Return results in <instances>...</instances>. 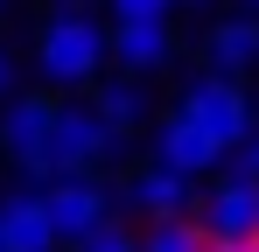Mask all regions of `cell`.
Listing matches in <instances>:
<instances>
[{
  "label": "cell",
  "mask_w": 259,
  "mask_h": 252,
  "mask_svg": "<svg viewBox=\"0 0 259 252\" xmlns=\"http://www.w3.org/2000/svg\"><path fill=\"white\" fill-rule=\"evenodd\" d=\"M112 56V35L91 21V14H49L42 42H35V63H42L49 84H91Z\"/></svg>",
  "instance_id": "cell-1"
},
{
  "label": "cell",
  "mask_w": 259,
  "mask_h": 252,
  "mask_svg": "<svg viewBox=\"0 0 259 252\" xmlns=\"http://www.w3.org/2000/svg\"><path fill=\"white\" fill-rule=\"evenodd\" d=\"M196 224H203L210 252H245V245H259V182H252V175H224V182H210V196L196 203Z\"/></svg>",
  "instance_id": "cell-2"
},
{
  "label": "cell",
  "mask_w": 259,
  "mask_h": 252,
  "mask_svg": "<svg viewBox=\"0 0 259 252\" xmlns=\"http://www.w3.org/2000/svg\"><path fill=\"white\" fill-rule=\"evenodd\" d=\"M182 112L203 126V133H210L224 154H238V147H245V140L259 133V126H252V98H245V84H238V77H217V70L189 84Z\"/></svg>",
  "instance_id": "cell-3"
},
{
  "label": "cell",
  "mask_w": 259,
  "mask_h": 252,
  "mask_svg": "<svg viewBox=\"0 0 259 252\" xmlns=\"http://www.w3.org/2000/svg\"><path fill=\"white\" fill-rule=\"evenodd\" d=\"M56 119H63V98H49V91H28V98H14L7 105V126H0V147L21 161L28 182H56L49 175V140H56Z\"/></svg>",
  "instance_id": "cell-4"
},
{
  "label": "cell",
  "mask_w": 259,
  "mask_h": 252,
  "mask_svg": "<svg viewBox=\"0 0 259 252\" xmlns=\"http://www.w3.org/2000/svg\"><path fill=\"white\" fill-rule=\"evenodd\" d=\"M112 147H119V133L98 119V105H63L56 140H49V175H56V182H63V175H98Z\"/></svg>",
  "instance_id": "cell-5"
},
{
  "label": "cell",
  "mask_w": 259,
  "mask_h": 252,
  "mask_svg": "<svg viewBox=\"0 0 259 252\" xmlns=\"http://www.w3.org/2000/svg\"><path fill=\"white\" fill-rule=\"evenodd\" d=\"M42 196H49V217H56L63 245H91L112 224V196L98 189V175H63V182H49Z\"/></svg>",
  "instance_id": "cell-6"
},
{
  "label": "cell",
  "mask_w": 259,
  "mask_h": 252,
  "mask_svg": "<svg viewBox=\"0 0 259 252\" xmlns=\"http://www.w3.org/2000/svg\"><path fill=\"white\" fill-rule=\"evenodd\" d=\"M56 217H49L42 189H14L0 196V252H56Z\"/></svg>",
  "instance_id": "cell-7"
},
{
  "label": "cell",
  "mask_w": 259,
  "mask_h": 252,
  "mask_svg": "<svg viewBox=\"0 0 259 252\" xmlns=\"http://www.w3.org/2000/svg\"><path fill=\"white\" fill-rule=\"evenodd\" d=\"M154 161H161V168H182V175H203V168L224 161V147H217L189 112H168L161 133H154Z\"/></svg>",
  "instance_id": "cell-8"
},
{
  "label": "cell",
  "mask_w": 259,
  "mask_h": 252,
  "mask_svg": "<svg viewBox=\"0 0 259 252\" xmlns=\"http://www.w3.org/2000/svg\"><path fill=\"white\" fill-rule=\"evenodd\" d=\"M133 210H147V217H154V224H168V217H189V210H196V175H182V168H140V175H133Z\"/></svg>",
  "instance_id": "cell-9"
},
{
  "label": "cell",
  "mask_w": 259,
  "mask_h": 252,
  "mask_svg": "<svg viewBox=\"0 0 259 252\" xmlns=\"http://www.w3.org/2000/svg\"><path fill=\"white\" fill-rule=\"evenodd\" d=\"M168 56H175L168 21H112V63H126L133 77L140 70H161Z\"/></svg>",
  "instance_id": "cell-10"
},
{
  "label": "cell",
  "mask_w": 259,
  "mask_h": 252,
  "mask_svg": "<svg viewBox=\"0 0 259 252\" xmlns=\"http://www.w3.org/2000/svg\"><path fill=\"white\" fill-rule=\"evenodd\" d=\"M203 49H210V70H217V77H245V70L259 63V14H231V21H217Z\"/></svg>",
  "instance_id": "cell-11"
},
{
  "label": "cell",
  "mask_w": 259,
  "mask_h": 252,
  "mask_svg": "<svg viewBox=\"0 0 259 252\" xmlns=\"http://www.w3.org/2000/svg\"><path fill=\"white\" fill-rule=\"evenodd\" d=\"M91 105H98V119L112 126V133H133V126L147 119V91H140V84H133V77H119V84H105V91H98Z\"/></svg>",
  "instance_id": "cell-12"
},
{
  "label": "cell",
  "mask_w": 259,
  "mask_h": 252,
  "mask_svg": "<svg viewBox=\"0 0 259 252\" xmlns=\"http://www.w3.org/2000/svg\"><path fill=\"white\" fill-rule=\"evenodd\" d=\"M140 252H210V238H203L196 217H168V224H154L140 238Z\"/></svg>",
  "instance_id": "cell-13"
},
{
  "label": "cell",
  "mask_w": 259,
  "mask_h": 252,
  "mask_svg": "<svg viewBox=\"0 0 259 252\" xmlns=\"http://www.w3.org/2000/svg\"><path fill=\"white\" fill-rule=\"evenodd\" d=\"M175 0H112V21H168Z\"/></svg>",
  "instance_id": "cell-14"
},
{
  "label": "cell",
  "mask_w": 259,
  "mask_h": 252,
  "mask_svg": "<svg viewBox=\"0 0 259 252\" xmlns=\"http://www.w3.org/2000/svg\"><path fill=\"white\" fill-rule=\"evenodd\" d=\"M84 252H140V238H126L119 224H105V231H98V238H91Z\"/></svg>",
  "instance_id": "cell-15"
},
{
  "label": "cell",
  "mask_w": 259,
  "mask_h": 252,
  "mask_svg": "<svg viewBox=\"0 0 259 252\" xmlns=\"http://www.w3.org/2000/svg\"><path fill=\"white\" fill-rule=\"evenodd\" d=\"M238 175H252V182H259V133L245 140V147H238Z\"/></svg>",
  "instance_id": "cell-16"
},
{
  "label": "cell",
  "mask_w": 259,
  "mask_h": 252,
  "mask_svg": "<svg viewBox=\"0 0 259 252\" xmlns=\"http://www.w3.org/2000/svg\"><path fill=\"white\" fill-rule=\"evenodd\" d=\"M7 91H14V56L0 49V98H7Z\"/></svg>",
  "instance_id": "cell-17"
},
{
  "label": "cell",
  "mask_w": 259,
  "mask_h": 252,
  "mask_svg": "<svg viewBox=\"0 0 259 252\" xmlns=\"http://www.w3.org/2000/svg\"><path fill=\"white\" fill-rule=\"evenodd\" d=\"M175 7H210V0H175Z\"/></svg>",
  "instance_id": "cell-18"
},
{
  "label": "cell",
  "mask_w": 259,
  "mask_h": 252,
  "mask_svg": "<svg viewBox=\"0 0 259 252\" xmlns=\"http://www.w3.org/2000/svg\"><path fill=\"white\" fill-rule=\"evenodd\" d=\"M245 14H259V0H245Z\"/></svg>",
  "instance_id": "cell-19"
},
{
  "label": "cell",
  "mask_w": 259,
  "mask_h": 252,
  "mask_svg": "<svg viewBox=\"0 0 259 252\" xmlns=\"http://www.w3.org/2000/svg\"><path fill=\"white\" fill-rule=\"evenodd\" d=\"M0 7H7V0H0Z\"/></svg>",
  "instance_id": "cell-20"
}]
</instances>
